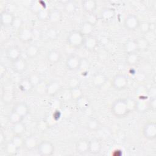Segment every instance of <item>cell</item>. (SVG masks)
I'll list each match as a JSON object with an SVG mask.
<instances>
[{"label":"cell","instance_id":"13","mask_svg":"<svg viewBox=\"0 0 156 156\" xmlns=\"http://www.w3.org/2000/svg\"><path fill=\"white\" fill-rule=\"evenodd\" d=\"M107 81V76L102 72H97L93 74L91 78L93 86L97 89L102 88Z\"/></svg>","mask_w":156,"mask_h":156},{"label":"cell","instance_id":"22","mask_svg":"<svg viewBox=\"0 0 156 156\" xmlns=\"http://www.w3.org/2000/svg\"><path fill=\"white\" fill-rule=\"evenodd\" d=\"M82 8L87 14L93 13L96 11L98 4L95 0H85L82 1Z\"/></svg>","mask_w":156,"mask_h":156},{"label":"cell","instance_id":"5","mask_svg":"<svg viewBox=\"0 0 156 156\" xmlns=\"http://www.w3.org/2000/svg\"><path fill=\"white\" fill-rule=\"evenodd\" d=\"M37 151L38 154L41 156H51L54 153L55 147L51 141L44 140L38 143Z\"/></svg>","mask_w":156,"mask_h":156},{"label":"cell","instance_id":"11","mask_svg":"<svg viewBox=\"0 0 156 156\" xmlns=\"http://www.w3.org/2000/svg\"><path fill=\"white\" fill-rule=\"evenodd\" d=\"M16 16L12 12L4 10L1 12L0 22L1 24L4 27H12Z\"/></svg>","mask_w":156,"mask_h":156},{"label":"cell","instance_id":"45","mask_svg":"<svg viewBox=\"0 0 156 156\" xmlns=\"http://www.w3.org/2000/svg\"><path fill=\"white\" fill-rule=\"evenodd\" d=\"M98 19H99V18H98V15H96L94 13H93L88 14L86 17L85 21L90 23L91 24H93L94 26H96V24L98 22V20H99Z\"/></svg>","mask_w":156,"mask_h":156},{"label":"cell","instance_id":"16","mask_svg":"<svg viewBox=\"0 0 156 156\" xmlns=\"http://www.w3.org/2000/svg\"><path fill=\"white\" fill-rule=\"evenodd\" d=\"M61 88V85L58 80H51L46 84V94L49 96H54L60 91Z\"/></svg>","mask_w":156,"mask_h":156},{"label":"cell","instance_id":"6","mask_svg":"<svg viewBox=\"0 0 156 156\" xmlns=\"http://www.w3.org/2000/svg\"><path fill=\"white\" fill-rule=\"evenodd\" d=\"M141 21L139 17L135 14H129L127 15L123 22L124 28L129 31H135L139 29Z\"/></svg>","mask_w":156,"mask_h":156},{"label":"cell","instance_id":"15","mask_svg":"<svg viewBox=\"0 0 156 156\" xmlns=\"http://www.w3.org/2000/svg\"><path fill=\"white\" fill-rule=\"evenodd\" d=\"M89 143L90 140L86 138L79 139L76 143L75 149L77 154L84 155L89 152Z\"/></svg>","mask_w":156,"mask_h":156},{"label":"cell","instance_id":"28","mask_svg":"<svg viewBox=\"0 0 156 156\" xmlns=\"http://www.w3.org/2000/svg\"><path fill=\"white\" fill-rule=\"evenodd\" d=\"M94 26H94L93 24L85 20L81 24L79 30L85 37H87L92 35L94 30Z\"/></svg>","mask_w":156,"mask_h":156},{"label":"cell","instance_id":"25","mask_svg":"<svg viewBox=\"0 0 156 156\" xmlns=\"http://www.w3.org/2000/svg\"><path fill=\"white\" fill-rule=\"evenodd\" d=\"M102 148V144L98 138H93L89 143V153L96 155L101 152Z\"/></svg>","mask_w":156,"mask_h":156},{"label":"cell","instance_id":"2","mask_svg":"<svg viewBox=\"0 0 156 156\" xmlns=\"http://www.w3.org/2000/svg\"><path fill=\"white\" fill-rule=\"evenodd\" d=\"M85 37L80 30H73L67 35L66 41L67 44L72 48L79 49L83 46Z\"/></svg>","mask_w":156,"mask_h":156},{"label":"cell","instance_id":"34","mask_svg":"<svg viewBox=\"0 0 156 156\" xmlns=\"http://www.w3.org/2000/svg\"><path fill=\"white\" fill-rule=\"evenodd\" d=\"M135 40L136 41L138 51H144L149 48L150 43L146 38L144 37H140L137 38H135Z\"/></svg>","mask_w":156,"mask_h":156},{"label":"cell","instance_id":"36","mask_svg":"<svg viewBox=\"0 0 156 156\" xmlns=\"http://www.w3.org/2000/svg\"><path fill=\"white\" fill-rule=\"evenodd\" d=\"M51 10L48 9L47 7H44L41 9L38 13L36 15L38 20L41 21H49V15H50Z\"/></svg>","mask_w":156,"mask_h":156},{"label":"cell","instance_id":"20","mask_svg":"<svg viewBox=\"0 0 156 156\" xmlns=\"http://www.w3.org/2000/svg\"><path fill=\"white\" fill-rule=\"evenodd\" d=\"M18 88L23 93L27 94L30 93L34 88L27 76L21 79L18 85Z\"/></svg>","mask_w":156,"mask_h":156},{"label":"cell","instance_id":"23","mask_svg":"<svg viewBox=\"0 0 156 156\" xmlns=\"http://www.w3.org/2000/svg\"><path fill=\"white\" fill-rule=\"evenodd\" d=\"M124 51L126 55L138 52V49L136 40L134 38H129L127 40L124 44Z\"/></svg>","mask_w":156,"mask_h":156},{"label":"cell","instance_id":"3","mask_svg":"<svg viewBox=\"0 0 156 156\" xmlns=\"http://www.w3.org/2000/svg\"><path fill=\"white\" fill-rule=\"evenodd\" d=\"M129 84L128 77L124 74L118 73L115 75L111 80V86L117 91H122L127 88Z\"/></svg>","mask_w":156,"mask_h":156},{"label":"cell","instance_id":"12","mask_svg":"<svg viewBox=\"0 0 156 156\" xmlns=\"http://www.w3.org/2000/svg\"><path fill=\"white\" fill-rule=\"evenodd\" d=\"M12 110L20 115L24 119L29 115L30 112L29 107L27 104L24 101H18L15 103Z\"/></svg>","mask_w":156,"mask_h":156},{"label":"cell","instance_id":"14","mask_svg":"<svg viewBox=\"0 0 156 156\" xmlns=\"http://www.w3.org/2000/svg\"><path fill=\"white\" fill-rule=\"evenodd\" d=\"M46 60L52 65H56L58 63L62 58L61 52L55 48H52L49 50L46 53Z\"/></svg>","mask_w":156,"mask_h":156},{"label":"cell","instance_id":"1","mask_svg":"<svg viewBox=\"0 0 156 156\" xmlns=\"http://www.w3.org/2000/svg\"><path fill=\"white\" fill-rule=\"evenodd\" d=\"M135 101L126 98H118L115 99L110 106L112 114L116 118H123L130 112L135 110Z\"/></svg>","mask_w":156,"mask_h":156},{"label":"cell","instance_id":"41","mask_svg":"<svg viewBox=\"0 0 156 156\" xmlns=\"http://www.w3.org/2000/svg\"><path fill=\"white\" fill-rule=\"evenodd\" d=\"M19 149L10 141L5 146V151L9 155H15L16 154Z\"/></svg>","mask_w":156,"mask_h":156},{"label":"cell","instance_id":"19","mask_svg":"<svg viewBox=\"0 0 156 156\" xmlns=\"http://www.w3.org/2000/svg\"><path fill=\"white\" fill-rule=\"evenodd\" d=\"M40 52V48L37 44H29L26 48L25 54L26 57L30 60L35 59Z\"/></svg>","mask_w":156,"mask_h":156},{"label":"cell","instance_id":"29","mask_svg":"<svg viewBox=\"0 0 156 156\" xmlns=\"http://www.w3.org/2000/svg\"><path fill=\"white\" fill-rule=\"evenodd\" d=\"M11 130L15 135L23 136L26 131V126L23 121H21L12 124Z\"/></svg>","mask_w":156,"mask_h":156},{"label":"cell","instance_id":"4","mask_svg":"<svg viewBox=\"0 0 156 156\" xmlns=\"http://www.w3.org/2000/svg\"><path fill=\"white\" fill-rule=\"evenodd\" d=\"M82 58L77 54H69L65 60L66 68L71 71L79 70L82 65Z\"/></svg>","mask_w":156,"mask_h":156},{"label":"cell","instance_id":"38","mask_svg":"<svg viewBox=\"0 0 156 156\" xmlns=\"http://www.w3.org/2000/svg\"><path fill=\"white\" fill-rule=\"evenodd\" d=\"M7 119L9 122L12 124L18 123L19 122L23 121L24 118L23 117H21L20 115H18V113H16V112H15L14 111L12 110L10 112V113L9 114L8 116H7Z\"/></svg>","mask_w":156,"mask_h":156},{"label":"cell","instance_id":"42","mask_svg":"<svg viewBox=\"0 0 156 156\" xmlns=\"http://www.w3.org/2000/svg\"><path fill=\"white\" fill-rule=\"evenodd\" d=\"M11 141L20 149L23 147L24 144V138L20 135H13L11 140Z\"/></svg>","mask_w":156,"mask_h":156},{"label":"cell","instance_id":"32","mask_svg":"<svg viewBox=\"0 0 156 156\" xmlns=\"http://www.w3.org/2000/svg\"><path fill=\"white\" fill-rule=\"evenodd\" d=\"M44 7H46V5H45V2L43 1H33L29 5L30 12L35 15L41 9Z\"/></svg>","mask_w":156,"mask_h":156},{"label":"cell","instance_id":"9","mask_svg":"<svg viewBox=\"0 0 156 156\" xmlns=\"http://www.w3.org/2000/svg\"><path fill=\"white\" fill-rule=\"evenodd\" d=\"M21 54V49L17 45H12L9 46L5 51L6 58L12 63L15 62L21 57H22Z\"/></svg>","mask_w":156,"mask_h":156},{"label":"cell","instance_id":"46","mask_svg":"<svg viewBox=\"0 0 156 156\" xmlns=\"http://www.w3.org/2000/svg\"><path fill=\"white\" fill-rule=\"evenodd\" d=\"M148 110L152 112H155L156 110V98L155 97H151L147 101Z\"/></svg>","mask_w":156,"mask_h":156},{"label":"cell","instance_id":"37","mask_svg":"<svg viewBox=\"0 0 156 156\" xmlns=\"http://www.w3.org/2000/svg\"><path fill=\"white\" fill-rule=\"evenodd\" d=\"M83 90L80 88V86L76 87L73 88L69 89V94L70 97L73 100L76 101L80 97L83 95Z\"/></svg>","mask_w":156,"mask_h":156},{"label":"cell","instance_id":"47","mask_svg":"<svg viewBox=\"0 0 156 156\" xmlns=\"http://www.w3.org/2000/svg\"><path fill=\"white\" fill-rule=\"evenodd\" d=\"M23 20L19 18V17H16L15 18V20L14 21V23L13 24V26H12V27H13L15 30H19L21 27H22V26H23Z\"/></svg>","mask_w":156,"mask_h":156},{"label":"cell","instance_id":"48","mask_svg":"<svg viewBox=\"0 0 156 156\" xmlns=\"http://www.w3.org/2000/svg\"><path fill=\"white\" fill-rule=\"evenodd\" d=\"M33 34H34V38L38 39L40 38L41 35V31L39 29H33Z\"/></svg>","mask_w":156,"mask_h":156},{"label":"cell","instance_id":"10","mask_svg":"<svg viewBox=\"0 0 156 156\" xmlns=\"http://www.w3.org/2000/svg\"><path fill=\"white\" fill-rule=\"evenodd\" d=\"M28 67L29 64L27 60L23 57H21L12 64V70L18 74H22L25 73L28 69Z\"/></svg>","mask_w":156,"mask_h":156},{"label":"cell","instance_id":"33","mask_svg":"<svg viewBox=\"0 0 156 156\" xmlns=\"http://www.w3.org/2000/svg\"><path fill=\"white\" fill-rule=\"evenodd\" d=\"M77 5L74 1H67L63 4V10L68 15H73L76 12Z\"/></svg>","mask_w":156,"mask_h":156},{"label":"cell","instance_id":"7","mask_svg":"<svg viewBox=\"0 0 156 156\" xmlns=\"http://www.w3.org/2000/svg\"><path fill=\"white\" fill-rule=\"evenodd\" d=\"M143 136L148 140L156 138V123L154 121H149L145 123L142 129Z\"/></svg>","mask_w":156,"mask_h":156},{"label":"cell","instance_id":"27","mask_svg":"<svg viewBox=\"0 0 156 156\" xmlns=\"http://www.w3.org/2000/svg\"><path fill=\"white\" fill-rule=\"evenodd\" d=\"M146 98H143L141 96H139V100L135 101V110L140 113H144L148 110L147 101H146Z\"/></svg>","mask_w":156,"mask_h":156},{"label":"cell","instance_id":"24","mask_svg":"<svg viewBox=\"0 0 156 156\" xmlns=\"http://www.w3.org/2000/svg\"><path fill=\"white\" fill-rule=\"evenodd\" d=\"M75 102L76 107L81 112L86 111L90 107L91 104L90 100L87 96L85 95L80 97L79 99L75 101Z\"/></svg>","mask_w":156,"mask_h":156},{"label":"cell","instance_id":"8","mask_svg":"<svg viewBox=\"0 0 156 156\" xmlns=\"http://www.w3.org/2000/svg\"><path fill=\"white\" fill-rule=\"evenodd\" d=\"M18 38L23 43H30L34 39L33 29L28 27H21L18 31Z\"/></svg>","mask_w":156,"mask_h":156},{"label":"cell","instance_id":"26","mask_svg":"<svg viewBox=\"0 0 156 156\" xmlns=\"http://www.w3.org/2000/svg\"><path fill=\"white\" fill-rule=\"evenodd\" d=\"M85 127L91 132H96L101 129V123L96 118L91 117L86 122Z\"/></svg>","mask_w":156,"mask_h":156},{"label":"cell","instance_id":"40","mask_svg":"<svg viewBox=\"0 0 156 156\" xmlns=\"http://www.w3.org/2000/svg\"><path fill=\"white\" fill-rule=\"evenodd\" d=\"M29 80L30 81L34 88H35L38 84H40L42 81L40 75L37 73H31L27 76Z\"/></svg>","mask_w":156,"mask_h":156},{"label":"cell","instance_id":"18","mask_svg":"<svg viewBox=\"0 0 156 156\" xmlns=\"http://www.w3.org/2000/svg\"><path fill=\"white\" fill-rule=\"evenodd\" d=\"M99 44V40L98 38L93 35L85 37L83 47L88 52H92L95 51Z\"/></svg>","mask_w":156,"mask_h":156},{"label":"cell","instance_id":"50","mask_svg":"<svg viewBox=\"0 0 156 156\" xmlns=\"http://www.w3.org/2000/svg\"><path fill=\"white\" fill-rule=\"evenodd\" d=\"M52 117L53 119H54L55 121H57L60 118V112L58 111V110H55L52 115Z\"/></svg>","mask_w":156,"mask_h":156},{"label":"cell","instance_id":"17","mask_svg":"<svg viewBox=\"0 0 156 156\" xmlns=\"http://www.w3.org/2000/svg\"><path fill=\"white\" fill-rule=\"evenodd\" d=\"M116 12L113 8L104 7L101 9L99 13V18L104 22L109 23L115 17Z\"/></svg>","mask_w":156,"mask_h":156},{"label":"cell","instance_id":"51","mask_svg":"<svg viewBox=\"0 0 156 156\" xmlns=\"http://www.w3.org/2000/svg\"><path fill=\"white\" fill-rule=\"evenodd\" d=\"M0 143L1 145L5 143V135L2 131H1L0 134Z\"/></svg>","mask_w":156,"mask_h":156},{"label":"cell","instance_id":"39","mask_svg":"<svg viewBox=\"0 0 156 156\" xmlns=\"http://www.w3.org/2000/svg\"><path fill=\"white\" fill-rule=\"evenodd\" d=\"M58 32L54 27H49L46 32V38L51 41L55 40L58 37Z\"/></svg>","mask_w":156,"mask_h":156},{"label":"cell","instance_id":"43","mask_svg":"<svg viewBox=\"0 0 156 156\" xmlns=\"http://www.w3.org/2000/svg\"><path fill=\"white\" fill-rule=\"evenodd\" d=\"M67 83H68V87H69V89H70V88H73L80 86V80L78 77L73 76L69 77V79L68 80Z\"/></svg>","mask_w":156,"mask_h":156},{"label":"cell","instance_id":"31","mask_svg":"<svg viewBox=\"0 0 156 156\" xmlns=\"http://www.w3.org/2000/svg\"><path fill=\"white\" fill-rule=\"evenodd\" d=\"M62 12L58 9H53L50 11L49 21L51 23H58L62 19Z\"/></svg>","mask_w":156,"mask_h":156},{"label":"cell","instance_id":"44","mask_svg":"<svg viewBox=\"0 0 156 156\" xmlns=\"http://www.w3.org/2000/svg\"><path fill=\"white\" fill-rule=\"evenodd\" d=\"M139 29H140L141 32L143 34H147L152 29V23L147 21L141 22Z\"/></svg>","mask_w":156,"mask_h":156},{"label":"cell","instance_id":"21","mask_svg":"<svg viewBox=\"0 0 156 156\" xmlns=\"http://www.w3.org/2000/svg\"><path fill=\"white\" fill-rule=\"evenodd\" d=\"M38 140L34 135H30L24 138L23 147L27 151H32L37 149L38 144Z\"/></svg>","mask_w":156,"mask_h":156},{"label":"cell","instance_id":"49","mask_svg":"<svg viewBox=\"0 0 156 156\" xmlns=\"http://www.w3.org/2000/svg\"><path fill=\"white\" fill-rule=\"evenodd\" d=\"M6 73V67L5 66L1 63V65H0V74H1V77H2Z\"/></svg>","mask_w":156,"mask_h":156},{"label":"cell","instance_id":"35","mask_svg":"<svg viewBox=\"0 0 156 156\" xmlns=\"http://www.w3.org/2000/svg\"><path fill=\"white\" fill-rule=\"evenodd\" d=\"M14 98V94L12 90L4 88L2 90L1 99L2 101L5 104H10L12 102Z\"/></svg>","mask_w":156,"mask_h":156},{"label":"cell","instance_id":"30","mask_svg":"<svg viewBox=\"0 0 156 156\" xmlns=\"http://www.w3.org/2000/svg\"><path fill=\"white\" fill-rule=\"evenodd\" d=\"M140 60V57L138 52H133L126 55V63L130 66H135Z\"/></svg>","mask_w":156,"mask_h":156}]
</instances>
